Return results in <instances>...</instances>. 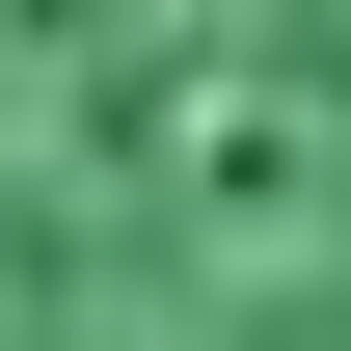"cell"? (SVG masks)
Returning a JSON list of instances; mask_svg holds the SVG:
<instances>
[{
  "instance_id": "1",
  "label": "cell",
  "mask_w": 351,
  "mask_h": 351,
  "mask_svg": "<svg viewBox=\"0 0 351 351\" xmlns=\"http://www.w3.org/2000/svg\"><path fill=\"white\" fill-rule=\"evenodd\" d=\"M0 351H351V0H0Z\"/></svg>"
}]
</instances>
